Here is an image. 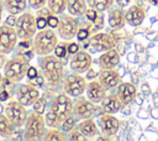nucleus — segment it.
Returning <instances> with one entry per match:
<instances>
[{"mask_svg": "<svg viewBox=\"0 0 158 141\" xmlns=\"http://www.w3.org/2000/svg\"><path fill=\"white\" fill-rule=\"evenodd\" d=\"M38 64L47 84L56 87L62 82L64 73V66L62 58L51 53L47 56H42Z\"/></svg>", "mask_w": 158, "mask_h": 141, "instance_id": "nucleus-1", "label": "nucleus"}, {"mask_svg": "<svg viewBox=\"0 0 158 141\" xmlns=\"http://www.w3.org/2000/svg\"><path fill=\"white\" fill-rule=\"evenodd\" d=\"M57 43L58 35L52 28H43L35 35L32 42V51L37 56H47L54 51Z\"/></svg>", "mask_w": 158, "mask_h": 141, "instance_id": "nucleus-2", "label": "nucleus"}, {"mask_svg": "<svg viewBox=\"0 0 158 141\" xmlns=\"http://www.w3.org/2000/svg\"><path fill=\"white\" fill-rule=\"evenodd\" d=\"M28 62L22 56H16L11 59H9L4 66V75L11 80L12 83L20 82L28 70Z\"/></svg>", "mask_w": 158, "mask_h": 141, "instance_id": "nucleus-3", "label": "nucleus"}, {"mask_svg": "<svg viewBox=\"0 0 158 141\" xmlns=\"http://www.w3.org/2000/svg\"><path fill=\"white\" fill-rule=\"evenodd\" d=\"M16 33L19 36V40H31L37 33V22L36 16L31 12L23 11L17 17L16 25H15Z\"/></svg>", "mask_w": 158, "mask_h": 141, "instance_id": "nucleus-4", "label": "nucleus"}, {"mask_svg": "<svg viewBox=\"0 0 158 141\" xmlns=\"http://www.w3.org/2000/svg\"><path fill=\"white\" fill-rule=\"evenodd\" d=\"M44 125L46 120L43 114H40L37 111H32L27 115L26 122H25V139L27 140H37L44 135Z\"/></svg>", "mask_w": 158, "mask_h": 141, "instance_id": "nucleus-5", "label": "nucleus"}, {"mask_svg": "<svg viewBox=\"0 0 158 141\" xmlns=\"http://www.w3.org/2000/svg\"><path fill=\"white\" fill-rule=\"evenodd\" d=\"M51 111L58 118V120L62 124V121L65 120L68 116H70L73 113V100L70 95H68L64 92L59 93L52 101Z\"/></svg>", "mask_w": 158, "mask_h": 141, "instance_id": "nucleus-6", "label": "nucleus"}, {"mask_svg": "<svg viewBox=\"0 0 158 141\" xmlns=\"http://www.w3.org/2000/svg\"><path fill=\"white\" fill-rule=\"evenodd\" d=\"M86 85H88L86 79L84 77L79 75V73H75V72L68 74L63 80L64 93H67L68 95H70L73 98L80 96L84 93V90L86 89Z\"/></svg>", "mask_w": 158, "mask_h": 141, "instance_id": "nucleus-7", "label": "nucleus"}, {"mask_svg": "<svg viewBox=\"0 0 158 141\" xmlns=\"http://www.w3.org/2000/svg\"><path fill=\"white\" fill-rule=\"evenodd\" d=\"M5 115L9 118V120L15 127H21L22 125H25L28 113L26 110V106L16 99L10 100L7 103V105L5 106Z\"/></svg>", "mask_w": 158, "mask_h": 141, "instance_id": "nucleus-8", "label": "nucleus"}, {"mask_svg": "<svg viewBox=\"0 0 158 141\" xmlns=\"http://www.w3.org/2000/svg\"><path fill=\"white\" fill-rule=\"evenodd\" d=\"M19 36L15 27L4 24L0 26V54L11 53L17 46Z\"/></svg>", "mask_w": 158, "mask_h": 141, "instance_id": "nucleus-9", "label": "nucleus"}, {"mask_svg": "<svg viewBox=\"0 0 158 141\" xmlns=\"http://www.w3.org/2000/svg\"><path fill=\"white\" fill-rule=\"evenodd\" d=\"M57 33L60 38L64 41H69L77 36L78 30H79V24L78 21L73 17V15H63L59 17V22L57 25Z\"/></svg>", "mask_w": 158, "mask_h": 141, "instance_id": "nucleus-10", "label": "nucleus"}, {"mask_svg": "<svg viewBox=\"0 0 158 141\" xmlns=\"http://www.w3.org/2000/svg\"><path fill=\"white\" fill-rule=\"evenodd\" d=\"M117 37L105 33V32H96L90 37L89 45L94 52H105L111 48H115L117 45Z\"/></svg>", "mask_w": 158, "mask_h": 141, "instance_id": "nucleus-11", "label": "nucleus"}, {"mask_svg": "<svg viewBox=\"0 0 158 141\" xmlns=\"http://www.w3.org/2000/svg\"><path fill=\"white\" fill-rule=\"evenodd\" d=\"M40 92L38 89L32 85L31 83H26V84H21L19 88H17V92H16V98L17 100L25 105V106H31L33 105V103L40 98Z\"/></svg>", "mask_w": 158, "mask_h": 141, "instance_id": "nucleus-12", "label": "nucleus"}, {"mask_svg": "<svg viewBox=\"0 0 158 141\" xmlns=\"http://www.w3.org/2000/svg\"><path fill=\"white\" fill-rule=\"evenodd\" d=\"M93 58L85 51H78L70 59V69L75 73H85L91 68Z\"/></svg>", "mask_w": 158, "mask_h": 141, "instance_id": "nucleus-13", "label": "nucleus"}, {"mask_svg": "<svg viewBox=\"0 0 158 141\" xmlns=\"http://www.w3.org/2000/svg\"><path fill=\"white\" fill-rule=\"evenodd\" d=\"M95 111V105L88 98H78L73 103V113L77 119H88L91 118Z\"/></svg>", "mask_w": 158, "mask_h": 141, "instance_id": "nucleus-14", "label": "nucleus"}, {"mask_svg": "<svg viewBox=\"0 0 158 141\" xmlns=\"http://www.w3.org/2000/svg\"><path fill=\"white\" fill-rule=\"evenodd\" d=\"M99 125H100L102 135H105L107 137L116 135L120 129V121L112 114H109V113L101 114V116L99 119Z\"/></svg>", "mask_w": 158, "mask_h": 141, "instance_id": "nucleus-15", "label": "nucleus"}, {"mask_svg": "<svg viewBox=\"0 0 158 141\" xmlns=\"http://www.w3.org/2000/svg\"><path fill=\"white\" fill-rule=\"evenodd\" d=\"M99 82L100 84L106 89V90H111L115 87H117L121 82V77L120 73L115 69H101V72L99 73Z\"/></svg>", "mask_w": 158, "mask_h": 141, "instance_id": "nucleus-16", "label": "nucleus"}, {"mask_svg": "<svg viewBox=\"0 0 158 141\" xmlns=\"http://www.w3.org/2000/svg\"><path fill=\"white\" fill-rule=\"evenodd\" d=\"M85 92H86V98L94 104L101 103V100L106 95V89L100 84L99 80H90L86 85Z\"/></svg>", "mask_w": 158, "mask_h": 141, "instance_id": "nucleus-17", "label": "nucleus"}, {"mask_svg": "<svg viewBox=\"0 0 158 141\" xmlns=\"http://www.w3.org/2000/svg\"><path fill=\"white\" fill-rule=\"evenodd\" d=\"M144 17H146V11L141 5L133 4L126 11V21L128 25H131L133 27L139 26L143 22Z\"/></svg>", "mask_w": 158, "mask_h": 141, "instance_id": "nucleus-18", "label": "nucleus"}, {"mask_svg": "<svg viewBox=\"0 0 158 141\" xmlns=\"http://www.w3.org/2000/svg\"><path fill=\"white\" fill-rule=\"evenodd\" d=\"M137 95V90L136 87L132 83H121L117 88V96L121 100L122 105H128L130 103H132L136 99Z\"/></svg>", "mask_w": 158, "mask_h": 141, "instance_id": "nucleus-19", "label": "nucleus"}, {"mask_svg": "<svg viewBox=\"0 0 158 141\" xmlns=\"http://www.w3.org/2000/svg\"><path fill=\"white\" fill-rule=\"evenodd\" d=\"M118 62H120V54L115 48L101 52V56L99 57V64H100L101 69L115 68L118 64Z\"/></svg>", "mask_w": 158, "mask_h": 141, "instance_id": "nucleus-20", "label": "nucleus"}, {"mask_svg": "<svg viewBox=\"0 0 158 141\" xmlns=\"http://www.w3.org/2000/svg\"><path fill=\"white\" fill-rule=\"evenodd\" d=\"M107 21L110 27L114 31H118L121 28H123V26L126 25V12H123L121 9H112L109 11L107 15Z\"/></svg>", "mask_w": 158, "mask_h": 141, "instance_id": "nucleus-21", "label": "nucleus"}, {"mask_svg": "<svg viewBox=\"0 0 158 141\" xmlns=\"http://www.w3.org/2000/svg\"><path fill=\"white\" fill-rule=\"evenodd\" d=\"M122 106L121 100L118 99L117 94H110V95H105V98L101 100V109L104 113H109V114H115L117 111H120Z\"/></svg>", "mask_w": 158, "mask_h": 141, "instance_id": "nucleus-22", "label": "nucleus"}, {"mask_svg": "<svg viewBox=\"0 0 158 141\" xmlns=\"http://www.w3.org/2000/svg\"><path fill=\"white\" fill-rule=\"evenodd\" d=\"M78 130L86 137H94L98 135V125L95 124V121L91 118L83 119L78 124Z\"/></svg>", "mask_w": 158, "mask_h": 141, "instance_id": "nucleus-23", "label": "nucleus"}, {"mask_svg": "<svg viewBox=\"0 0 158 141\" xmlns=\"http://www.w3.org/2000/svg\"><path fill=\"white\" fill-rule=\"evenodd\" d=\"M67 10L73 16H83L88 10V4L85 0H68Z\"/></svg>", "mask_w": 158, "mask_h": 141, "instance_id": "nucleus-24", "label": "nucleus"}, {"mask_svg": "<svg viewBox=\"0 0 158 141\" xmlns=\"http://www.w3.org/2000/svg\"><path fill=\"white\" fill-rule=\"evenodd\" d=\"M27 4H28L27 0H5L4 6L9 14L20 15L25 11V9L27 7Z\"/></svg>", "mask_w": 158, "mask_h": 141, "instance_id": "nucleus-25", "label": "nucleus"}, {"mask_svg": "<svg viewBox=\"0 0 158 141\" xmlns=\"http://www.w3.org/2000/svg\"><path fill=\"white\" fill-rule=\"evenodd\" d=\"M14 129H15V126L11 124L9 118L5 114L0 113V137H2V139L11 137V135L14 134Z\"/></svg>", "mask_w": 158, "mask_h": 141, "instance_id": "nucleus-26", "label": "nucleus"}, {"mask_svg": "<svg viewBox=\"0 0 158 141\" xmlns=\"http://www.w3.org/2000/svg\"><path fill=\"white\" fill-rule=\"evenodd\" d=\"M47 5L48 9L56 14V15H60L64 12V10L67 9L68 5V0H47Z\"/></svg>", "mask_w": 158, "mask_h": 141, "instance_id": "nucleus-27", "label": "nucleus"}, {"mask_svg": "<svg viewBox=\"0 0 158 141\" xmlns=\"http://www.w3.org/2000/svg\"><path fill=\"white\" fill-rule=\"evenodd\" d=\"M44 140L46 141H64L65 140L64 131H60L57 127H51L46 131Z\"/></svg>", "mask_w": 158, "mask_h": 141, "instance_id": "nucleus-28", "label": "nucleus"}, {"mask_svg": "<svg viewBox=\"0 0 158 141\" xmlns=\"http://www.w3.org/2000/svg\"><path fill=\"white\" fill-rule=\"evenodd\" d=\"M90 4L91 7H94L99 12H104L112 6L114 0H90Z\"/></svg>", "mask_w": 158, "mask_h": 141, "instance_id": "nucleus-29", "label": "nucleus"}, {"mask_svg": "<svg viewBox=\"0 0 158 141\" xmlns=\"http://www.w3.org/2000/svg\"><path fill=\"white\" fill-rule=\"evenodd\" d=\"M75 125H77V120H75V118H73V116L70 115V116H68L65 120L62 121L60 127H62V130H63L64 132H70V131L74 129Z\"/></svg>", "mask_w": 158, "mask_h": 141, "instance_id": "nucleus-30", "label": "nucleus"}, {"mask_svg": "<svg viewBox=\"0 0 158 141\" xmlns=\"http://www.w3.org/2000/svg\"><path fill=\"white\" fill-rule=\"evenodd\" d=\"M44 120H46V125L49 126V127H58V126H60V121L58 120V118L51 110L46 114Z\"/></svg>", "mask_w": 158, "mask_h": 141, "instance_id": "nucleus-31", "label": "nucleus"}, {"mask_svg": "<svg viewBox=\"0 0 158 141\" xmlns=\"http://www.w3.org/2000/svg\"><path fill=\"white\" fill-rule=\"evenodd\" d=\"M68 53V47H67V43H57L56 48H54V54L58 56L59 58H65Z\"/></svg>", "mask_w": 158, "mask_h": 141, "instance_id": "nucleus-32", "label": "nucleus"}, {"mask_svg": "<svg viewBox=\"0 0 158 141\" xmlns=\"http://www.w3.org/2000/svg\"><path fill=\"white\" fill-rule=\"evenodd\" d=\"M33 110L35 111H37V113H40V114H44V109H46V100L42 98V96H40L35 103H33Z\"/></svg>", "mask_w": 158, "mask_h": 141, "instance_id": "nucleus-33", "label": "nucleus"}, {"mask_svg": "<svg viewBox=\"0 0 158 141\" xmlns=\"http://www.w3.org/2000/svg\"><path fill=\"white\" fill-rule=\"evenodd\" d=\"M69 139L70 140H74V141H85L88 137L85 136V135H83L79 130H72L70 132H69Z\"/></svg>", "mask_w": 158, "mask_h": 141, "instance_id": "nucleus-34", "label": "nucleus"}, {"mask_svg": "<svg viewBox=\"0 0 158 141\" xmlns=\"http://www.w3.org/2000/svg\"><path fill=\"white\" fill-rule=\"evenodd\" d=\"M100 15V12L98 11V10H95L94 7H88V10H86V12H85V16H86V19L93 24L96 19H98V16Z\"/></svg>", "mask_w": 158, "mask_h": 141, "instance_id": "nucleus-35", "label": "nucleus"}, {"mask_svg": "<svg viewBox=\"0 0 158 141\" xmlns=\"http://www.w3.org/2000/svg\"><path fill=\"white\" fill-rule=\"evenodd\" d=\"M93 30L94 31H99V30H101L102 27H104V25H105V17H104V15H101V12H100V15L98 16V19L93 22Z\"/></svg>", "mask_w": 158, "mask_h": 141, "instance_id": "nucleus-36", "label": "nucleus"}, {"mask_svg": "<svg viewBox=\"0 0 158 141\" xmlns=\"http://www.w3.org/2000/svg\"><path fill=\"white\" fill-rule=\"evenodd\" d=\"M27 1H28V6L33 10H38L47 4V0H27Z\"/></svg>", "mask_w": 158, "mask_h": 141, "instance_id": "nucleus-37", "label": "nucleus"}, {"mask_svg": "<svg viewBox=\"0 0 158 141\" xmlns=\"http://www.w3.org/2000/svg\"><path fill=\"white\" fill-rule=\"evenodd\" d=\"M89 36H90V30H89L88 27H84V28H79V30H78L77 37H78L79 41H84V40H86Z\"/></svg>", "mask_w": 158, "mask_h": 141, "instance_id": "nucleus-38", "label": "nucleus"}, {"mask_svg": "<svg viewBox=\"0 0 158 141\" xmlns=\"http://www.w3.org/2000/svg\"><path fill=\"white\" fill-rule=\"evenodd\" d=\"M17 15H14V14H10V16L5 20V24L6 25H9V26H12V27H15V25H16V21H17Z\"/></svg>", "mask_w": 158, "mask_h": 141, "instance_id": "nucleus-39", "label": "nucleus"}, {"mask_svg": "<svg viewBox=\"0 0 158 141\" xmlns=\"http://www.w3.org/2000/svg\"><path fill=\"white\" fill-rule=\"evenodd\" d=\"M37 75H38V73H37V69H36L35 67L30 66V67H28V70H27V74H26V77H27L28 79H35Z\"/></svg>", "mask_w": 158, "mask_h": 141, "instance_id": "nucleus-40", "label": "nucleus"}, {"mask_svg": "<svg viewBox=\"0 0 158 141\" xmlns=\"http://www.w3.org/2000/svg\"><path fill=\"white\" fill-rule=\"evenodd\" d=\"M67 47H68V53L70 54H74L75 52L79 51V46L77 43H67Z\"/></svg>", "mask_w": 158, "mask_h": 141, "instance_id": "nucleus-41", "label": "nucleus"}, {"mask_svg": "<svg viewBox=\"0 0 158 141\" xmlns=\"http://www.w3.org/2000/svg\"><path fill=\"white\" fill-rule=\"evenodd\" d=\"M10 93L5 89V90H0V101H6L10 99Z\"/></svg>", "mask_w": 158, "mask_h": 141, "instance_id": "nucleus-42", "label": "nucleus"}, {"mask_svg": "<svg viewBox=\"0 0 158 141\" xmlns=\"http://www.w3.org/2000/svg\"><path fill=\"white\" fill-rule=\"evenodd\" d=\"M130 1L131 0H116V2L121 6V7H125V6H127L128 4H130Z\"/></svg>", "mask_w": 158, "mask_h": 141, "instance_id": "nucleus-43", "label": "nucleus"}, {"mask_svg": "<svg viewBox=\"0 0 158 141\" xmlns=\"http://www.w3.org/2000/svg\"><path fill=\"white\" fill-rule=\"evenodd\" d=\"M1 16H2V2L0 0V22H1Z\"/></svg>", "mask_w": 158, "mask_h": 141, "instance_id": "nucleus-44", "label": "nucleus"}, {"mask_svg": "<svg viewBox=\"0 0 158 141\" xmlns=\"http://www.w3.org/2000/svg\"><path fill=\"white\" fill-rule=\"evenodd\" d=\"M148 2H151V4H153V5H157V4H158V0H148Z\"/></svg>", "mask_w": 158, "mask_h": 141, "instance_id": "nucleus-45", "label": "nucleus"}, {"mask_svg": "<svg viewBox=\"0 0 158 141\" xmlns=\"http://www.w3.org/2000/svg\"><path fill=\"white\" fill-rule=\"evenodd\" d=\"M2 80H4V75H2L1 73H0V85L2 84Z\"/></svg>", "mask_w": 158, "mask_h": 141, "instance_id": "nucleus-46", "label": "nucleus"}]
</instances>
